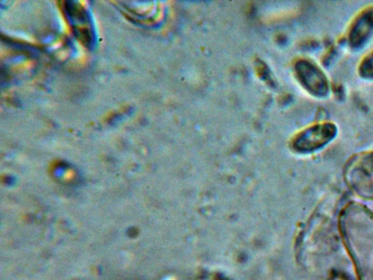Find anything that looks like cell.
Instances as JSON below:
<instances>
[{"label":"cell","mask_w":373,"mask_h":280,"mask_svg":"<svg viewBox=\"0 0 373 280\" xmlns=\"http://www.w3.org/2000/svg\"><path fill=\"white\" fill-rule=\"evenodd\" d=\"M298 80L308 92L318 97H326L329 92V83L326 76L314 63L306 60L298 61L295 66Z\"/></svg>","instance_id":"1"},{"label":"cell","mask_w":373,"mask_h":280,"mask_svg":"<svg viewBox=\"0 0 373 280\" xmlns=\"http://www.w3.org/2000/svg\"><path fill=\"white\" fill-rule=\"evenodd\" d=\"M337 133V127L332 123L315 125L296 137L294 148L301 152L315 150L331 141Z\"/></svg>","instance_id":"2"},{"label":"cell","mask_w":373,"mask_h":280,"mask_svg":"<svg viewBox=\"0 0 373 280\" xmlns=\"http://www.w3.org/2000/svg\"><path fill=\"white\" fill-rule=\"evenodd\" d=\"M373 35V7L365 10L354 20L350 31V44L353 48L365 46Z\"/></svg>","instance_id":"3"},{"label":"cell","mask_w":373,"mask_h":280,"mask_svg":"<svg viewBox=\"0 0 373 280\" xmlns=\"http://www.w3.org/2000/svg\"><path fill=\"white\" fill-rule=\"evenodd\" d=\"M359 73L363 78L373 79V58H367L361 63Z\"/></svg>","instance_id":"4"}]
</instances>
